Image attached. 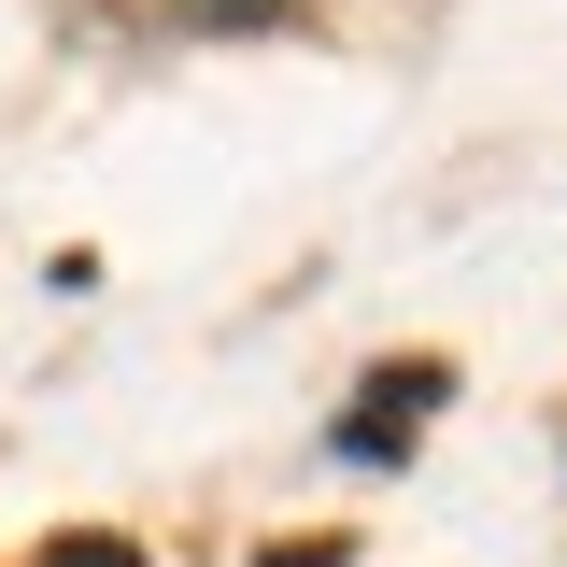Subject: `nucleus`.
<instances>
[{
  "label": "nucleus",
  "mask_w": 567,
  "mask_h": 567,
  "mask_svg": "<svg viewBox=\"0 0 567 567\" xmlns=\"http://www.w3.org/2000/svg\"><path fill=\"white\" fill-rule=\"evenodd\" d=\"M171 14H185V29H270L284 0H171Z\"/></svg>",
  "instance_id": "nucleus-2"
},
{
  "label": "nucleus",
  "mask_w": 567,
  "mask_h": 567,
  "mask_svg": "<svg viewBox=\"0 0 567 567\" xmlns=\"http://www.w3.org/2000/svg\"><path fill=\"white\" fill-rule=\"evenodd\" d=\"M425 398H440V369H425V354H412V369H383V383H369V412L341 425V454H354V468H383V454H412Z\"/></svg>",
  "instance_id": "nucleus-1"
},
{
  "label": "nucleus",
  "mask_w": 567,
  "mask_h": 567,
  "mask_svg": "<svg viewBox=\"0 0 567 567\" xmlns=\"http://www.w3.org/2000/svg\"><path fill=\"white\" fill-rule=\"evenodd\" d=\"M43 567H142V554H128V539H58Z\"/></svg>",
  "instance_id": "nucleus-3"
}]
</instances>
